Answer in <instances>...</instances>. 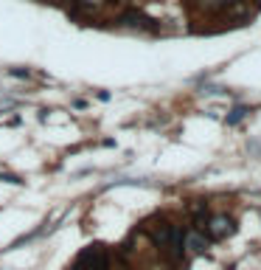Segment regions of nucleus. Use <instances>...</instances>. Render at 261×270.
Segmentation results:
<instances>
[{
    "label": "nucleus",
    "mask_w": 261,
    "mask_h": 270,
    "mask_svg": "<svg viewBox=\"0 0 261 270\" xmlns=\"http://www.w3.org/2000/svg\"><path fill=\"white\" fill-rule=\"evenodd\" d=\"M152 245L157 248V253L172 265H180L185 259V248H183V225H177L174 219H169L166 214H155L152 219L143 222Z\"/></svg>",
    "instance_id": "obj_1"
},
{
    "label": "nucleus",
    "mask_w": 261,
    "mask_h": 270,
    "mask_svg": "<svg viewBox=\"0 0 261 270\" xmlns=\"http://www.w3.org/2000/svg\"><path fill=\"white\" fill-rule=\"evenodd\" d=\"M200 231H205V236H208L211 242H225V239H230V236L239 231V222H236L233 214H227V211H211L208 219L200 225Z\"/></svg>",
    "instance_id": "obj_2"
},
{
    "label": "nucleus",
    "mask_w": 261,
    "mask_h": 270,
    "mask_svg": "<svg viewBox=\"0 0 261 270\" xmlns=\"http://www.w3.org/2000/svg\"><path fill=\"white\" fill-rule=\"evenodd\" d=\"M68 270H110V251H107V245H101V242L87 245Z\"/></svg>",
    "instance_id": "obj_3"
},
{
    "label": "nucleus",
    "mask_w": 261,
    "mask_h": 270,
    "mask_svg": "<svg viewBox=\"0 0 261 270\" xmlns=\"http://www.w3.org/2000/svg\"><path fill=\"white\" fill-rule=\"evenodd\" d=\"M115 26L121 28H130V31H146V34H157L160 31V23L155 17H149L138 6H130V9H124L118 17H115Z\"/></svg>",
    "instance_id": "obj_4"
},
{
    "label": "nucleus",
    "mask_w": 261,
    "mask_h": 270,
    "mask_svg": "<svg viewBox=\"0 0 261 270\" xmlns=\"http://www.w3.org/2000/svg\"><path fill=\"white\" fill-rule=\"evenodd\" d=\"M244 0H197V9L205 17H236Z\"/></svg>",
    "instance_id": "obj_5"
},
{
    "label": "nucleus",
    "mask_w": 261,
    "mask_h": 270,
    "mask_svg": "<svg viewBox=\"0 0 261 270\" xmlns=\"http://www.w3.org/2000/svg\"><path fill=\"white\" fill-rule=\"evenodd\" d=\"M211 239L205 236V231H200V228H183V248H185V256H208L211 251Z\"/></svg>",
    "instance_id": "obj_6"
},
{
    "label": "nucleus",
    "mask_w": 261,
    "mask_h": 270,
    "mask_svg": "<svg viewBox=\"0 0 261 270\" xmlns=\"http://www.w3.org/2000/svg\"><path fill=\"white\" fill-rule=\"evenodd\" d=\"M113 0H73V17H96Z\"/></svg>",
    "instance_id": "obj_7"
},
{
    "label": "nucleus",
    "mask_w": 261,
    "mask_h": 270,
    "mask_svg": "<svg viewBox=\"0 0 261 270\" xmlns=\"http://www.w3.org/2000/svg\"><path fill=\"white\" fill-rule=\"evenodd\" d=\"M250 113H253V107H250V105H244V102H236V105L230 107V113L225 115V124H227V127H239V124H242Z\"/></svg>",
    "instance_id": "obj_8"
},
{
    "label": "nucleus",
    "mask_w": 261,
    "mask_h": 270,
    "mask_svg": "<svg viewBox=\"0 0 261 270\" xmlns=\"http://www.w3.org/2000/svg\"><path fill=\"white\" fill-rule=\"evenodd\" d=\"M9 73H11V76H14V79H28V76H31V70H23V68H11L9 70Z\"/></svg>",
    "instance_id": "obj_9"
},
{
    "label": "nucleus",
    "mask_w": 261,
    "mask_h": 270,
    "mask_svg": "<svg viewBox=\"0 0 261 270\" xmlns=\"http://www.w3.org/2000/svg\"><path fill=\"white\" fill-rule=\"evenodd\" d=\"M73 107H79V110H85V107H87V102H85V99H73Z\"/></svg>",
    "instance_id": "obj_10"
},
{
    "label": "nucleus",
    "mask_w": 261,
    "mask_h": 270,
    "mask_svg": "<svg viewBox=\"0 0 261 270\" xmlns=\"http://www.w3.org/2000/svg\"><path fill=\"white\" fill-rule=\"evenodd\" d=\"M121 3H130V6H138L140 0H121Z\"/></svg>",
    "instance_id": "obj_11"
}]
</instances>
